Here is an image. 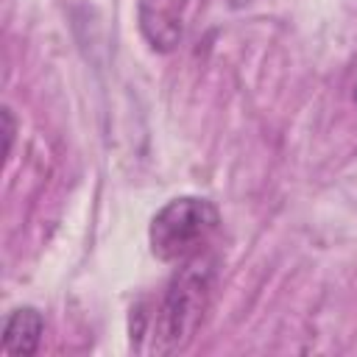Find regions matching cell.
Instances as JSON below:
<instances>
[{"mask_svg":"<svg viewBox=\"0 0 357 357\" xmlns=\"http://www.w3.org/2000/svg\"><path fill=\"white\" fill-rule=\"evenodd\" d=\"M220 229V212L209 198L178 195L159 206L148 226L151 254L159 262L181 265L204 254Z\"/></svg>","mask_w":357,"mask_h":357,"instance_id":"2","label":"cell"},{"mask_svg":"<svg viewBox=\"0 0 357 357\" xmlns=\"http://www.w3.org/2000/svg\"><path fill=\"white\" fill-rule=\"evenodd\" d=\"M45 335V318L36 307L25 304L17 307L6 315L3 324V351L11 357H25V354H36L39 343Z\"/></svg>","mask_w":357,"mask_h":357,"instance_id":"3","label":"cell"},{"mask_svg":"<svg viewBox=\"0 0 357 357\" xmlns=\"http://www.w3.org/2000/svg\"><path fill=\"white\" fill-rule=\"evenodd\" d=\"M218 259L206 251L181 262L170 276L151 318V351L176 354L195 337L215 287Z\"/></svg>","mask_w":357,"mask_h":357,"instance_id":"1","label":"cell"},{"mask_svg":"<svg viewBox=\"0 0 357 357\" xmlns=\"http://www.w3.org/2000/svg\"><path fill=\"white\" fill-rule=\"evenodd\" d=\"M14 134H17V120H14V114H11V109L8 106H3V137H6V159L11 156V145H14Z\"/></svg>","mask_w":357,"mask_h":357,"instance_id":"4","label":"cell"}]
</instances>
